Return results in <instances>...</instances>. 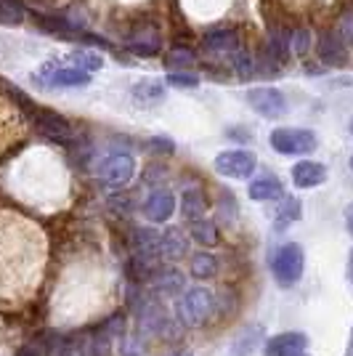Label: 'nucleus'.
Masks as SVG:
<instances>
[{"mask_svg": "<svg viewBox=\"0 0 353 356\" xmlns=\"http://www.w3.org/2000/svg\"><path fill=\"white\" fill-rule=\"evenodd\" d=\"M213 309H215V296L205 287H194L189 293H183L176 303V314L183 327H197L207 322Z\"/></svg>", "mask_w": 353, "mask_h": 356, "instance_id": "f257e3e1", "label": "nucleus"}, {"mask_svg": "<svg viewBox=\"0 0 353 356\" xmlns=\"http://www.w3.org/2000/svg\"><path fill=\"white\" fill-rule=\"evenodd\" d=\"M303 266H306V258H303L300 245H295V242H284L271 258V271L281 287H290L297 282L303 277Z\"/></svg>", "mask_w": 353, "mask_h": 356, "instance_id": "f03ea898", "label": "nucleus"}, {"mask_svg": "<svg viewBox=\"0 0 353 356\" xmlns=\"http://www.w3.org/2000/svg\"><path fill=\"white\" fill-rule=\"evenodd\" d=\"M268 144L279 154H311L316 149V134L309 128H277L268 136Z\"/></svg>", "mask_w": 353, "mask_h": 356, "instance_id": "7ed1b4c3", "label": "nucleus"}, {"mask_svg": "<svg viewBox=\"0 0 353 356\" xmlns=\"http://www.w3.org/2000/svg\"><path fill=\"white\" fill-rule=\"evenodd\" d=\"M133 176H136V160H133V154H128V152H115V154H109V157L99 165V178H101V184L112 186V189L128 186Z\"/></svg>", "mask_w": 353, "mask_h": 356, "instance_id": "20e7f679", "label": "nucleus"}, {"mask_svg": "<svg viewBox=\"0 0 353 356\" xmlns=\"http://www.w3.org/2000/svg\"><path fill=\"white\" fill-rule=\"evenodd\" d=\"M258 168V157L247 149H229L215 157V170L226 178H250Z\"/></svg>", "mask_w": 353, "mask_h": 356, "instance_id": "39448f33", "label": "nucleus"}, {"mask_svg": "<svg viewBox=\"0 0 353 356\" xmlns=\"http://www.w3.org/2000/svg\"><path fill=\"white\" fill-rule=\"evenodd\" d=\"M247 102L261 118L277 120L287 115V99L279 88H252L247 93Z\"/></svg>", "mask_w": 353, "mask_h": 356, "instance_id": "423d86ee", "label": "nucleus"}, {"mask_svg": "<svg viewBox=\"0 0 353 356\" xmlns=\"http://www.w3.org/2000/svg\"><path fill=\"white\" fill-rule=\"evenodd\" d=\"M316 54H319L322 64H327V67H343V64H348L345 40H343L340 35H335V32H322V35H319Z\"/></svg>", "mask_w": 353, "mask_h": 356, "instance_id": "0eeeda50", "label": "nucleus"}, {"mask_svg": "<svg viewBox=\"0 0 353 356\" xmlns=\"http://www.w3.org/2000/svg\"><path fill=\"white\" fill-rule=\"evenodd\" d=\"M309 348V338L303 332H281L265 341V356H300Z\"/></svg>", "mask_w": 353, "mask_h": 356, "instance_id": "6e6552de", "label": "nucleus"}, {"mask_svg": "<svg viewBox=\"0 0 353 356\" xmlns=\"http://www.w3.org/2000/svg\"><path fill=\"white\" fill-rule=\"evenodd\" d=\"M133 252H136V264L151 268L154 258L160 255V234L151 229H136L133 232Z\"/></svg>", "mask_w": 353, "mask_h": 356, "instance_id": "1a4fd4ad", "label": "nucleus"}, {"mask_svg": "<svg viewBox=\"0 0 353 356\" xmlns=\"http://www.w3.org/2000/svg\"><path fill=\"white\" fill-rule=\"evenodd\" d=\"M128 48L136 56H157L162 51V38L154 27H138L128 35Z\"/></svg>", "mask_w": 353, "mask_h": 356, "instance_id": "9d476101", "label": "nucleus"}, {"mask_svg": "<svg viewBox=\"0 0 353 356\" xmlns=\"http://www.w3.org/2000/svg\"><path fill=\"white\" fill-rule=\"evenodd\" d=\"M144 213H147L149 221H154V223L170 221V216L176 213V197H173V192H167V189L151 192L147 200V205H144Z\"/></svg>", "mask_w": 353, "mask_h": 356, "instance_id": "9b49d317", "label": "nucleus"}, {"mask_svg": "<svg viewBox=\"0 0 353 356\" xmlns=\"http://www.w3.org/2000/svg\"><path fill=\"white\" fill-rule=\"evenodd\" d=\"M35 120H38V128H40L48 138L61 141V144H69V141H72V128H69V122L61 118V115L43 109V112H38Z\"/></svg>", "mask_w": 353, "mask_h": 356, "instance_id": "f8f14e48", "label": "nucleus"}, {"mask_svg": "<svg viewBox=\"0 0 353 356\" xmlns=\"http://www.w3.org/2000/svg\"><path fill=\"white\" fill-rule=\"evenodd\" d=\"M40 83H48L51 88H80V86L90 83V72L80 70V67H56Z\"/></svg>", "mask_w": 353, "mask_h": 356, "instance_id": "ddd939ff", "label": "nucleus"}, {"mask_svg": "<svg viewBox=\"0 0 353 356\" xmlns=\"http://www.w3.org/2000/svg\"><path fill=\"white\" fill-rule=\"evenodd\" d=\"M324 181H327V168L322 163L303 160L293 168V184L297 189H313V186H322Z\"/></svg>", "mask_w": 353, "mask_h": 356, "instance_id": "4468645a", "label": "nucleus"}, {"mask_svg": "<svg viewBox=\"0 0 353 356\" xmlns=\"http://www.w3.org/2000/svg\"><path fill=\"white\" fill-rule=\"evenodd\" d=\"M202 45L210 54H234V51H239V32L229 30V27L210 30L205 35V40H202Z\"/></svg>", "mask_w": 353, "mask_h": 356, "instance_id": "2eb2a0df", "label": "nucleus"}, {"mask_svg": "<svg viewBox=\"0 0 353 356\" xmlns=\"http://www.w3.org/2000/svg\"><path fill=\"white\" fill-rule=\"evenodd\" d=\"M250 197L255 202H271V200H281L284 197V186L277 176L255 178L250 184Z\"/></svg>", "mask_w": 353, "mask_h": 356, "instance_id": "dca6fc26", "label": "nucleus"}, {"mask_svg": "<svg viewBox=\"0 0 353 356\" xmlns=\"http://www.w3.org/2000/svg\"><path fill=\"white\" fill-rule=\"evenodd\" d=\"M293 54V45H290V35L281 30H274L265 40V59H271L274 64H284Z\"/></svg>", "mask_w": 353, "mask_h": 356, "instance_id": "f3484780", "label": "nucleus"}, {"mask_svg": "<svg viewBox=\"0 0 353 356\" xmlns=\"http://www.w3.org/2000/svg\"><path fill=\"white\" fill-rule=\"evenodd\" d=\"M183 252H186V237H183V232L178 226H167V232L160 237V255L176 261Z\"/></svg>", "mask_w": 353, "mask_h": 356, "instance_id": "a211bd4d", "label": "nucleus"}, {"mask_svg": "<svg viewBox=\"0 0 353 356\" xmlns=\"http://www.w3.org/2000/svg\"><path fill=\"white\" fill-rule=\"evenodd\" d=\"M133 99L138 102V104H160L162 99H165V86H162L160 80H144V83H138L136 88H133Z\"/></svg>", "mask_w": 353, "mask_h": 356, "instance_id": "6ab92c4d", "label": "nucleus"}, {"mask_svg": "<svg viewBox=\"0 0 353 356\" xmlns=\"http://www.w3.org/2000/svg\"><path fill=\"white\" fill-rule=\"evenodd\" d=\"M297 218H300V200H295V197H284L279 210H277L274 229H277V232H284V229H290Z\"/></svg>", "mask_w": 353, "mask_h": 356, "instance_id": "aec40b11", "label": "nucleus"}, {"mask_svg": "<svg viewBox=\"0 0 353 356\" xmlns=\"http://www.w3.org/2000/svg\"><path fill=\"white\" fill-rule=\"evenodd\" d=\"M151 284L160 290L162 296H176V293H181V290H183V274H181V271H176V268H167V271L157 274Z\"/></svg>", "mask_w": 353, "mask_h": 356, "instance_id": "412c9836", "label": "nucleus"}, {"mask_svg": "<svg viewBox=\"0 0 353 356\" xmlns=\"http://www.w3.org/2000/svg\"><path fill=\"white\" fill-rule=\"evenodd\" d=\"M189 232H192L194 242H199V245H215L218 242V229H215V223L210 221V218H194L192 226H189Z\"/></svg>", "mask_w": 353, "mask_h": 356, "instance_id": "4be33fe9", "label": "nucleus"}, {"mask_svg": "<svg viewBox=\"0 0 353 356\" xmlns=\"http://www.w3.org/2000/svg\"><path fill=\"white\" fill-rule=\"evenodd\" d=\"M192 274L197 280H210L218 274V258L213 252H197L192 258Z\"/></svg>", "mask_w": 353, "mask_h": 356, "instance_id": "5701e85b", "label": "nucleus"}, {"mask_svg": "<svg viewBox=\"0 0 353 356\" xmlns=\"http://www.w3.org/2000/svg\"><path fill=\"white\" fill-rule=\"evenodd\" d=\"M207 210V202L199 189H186L183 192V216L194 221V218H202Z\"/></svg>", "mask_w": 353, "mask_h": 356, "instance_id": "b1692460", "label": "nucleus"}, {"mask_svg": "<svg viewBox=\"0 0 353 356\" xmlns=\"http://www.w3.org/2000/svg\"><path fill=\"white\" fill-rule=\"evenodd\" d=\"M69 61H72V67H80L85 72H96L104 67V59L93 51H74V54H69Z\"/></svg>", "mask_w": 353, "mask_h": 356, "instance_id": "393cba45", "label": "nucleus"}, {"mask_svg": "<svg viewBox=\"0 0 353 356\" xmlns=\"http://www.w3.org/2000/svg\"><path fill=\"white\" fill-rule=\"evenodd\" d=\"M231 67H234V72L239 74L242 80H250L252 74H258V64H255L250 54H245V51H234Z\"/></svg>", "mask_w": 353, "mask_h": 356, "instance_id": "a878e982", "label": "nucleus"}, {"mask_svg": "<svg viewBox=\"0 0 353 356\" xmlns=\"http://www.w3.org/2000/svg\"><path fill=\"white\" fill-rule=\"evenodd\" d=\"M24 6L19 0H0V22L3 24H22Z\"/></svg>", "mask_w": 353, "mask_h": 356, "instance_id": "bb28decb", "label": "nucleus"}, {"mask_svg": "<svg viewBox=\"0 0 353 356\" xmlns=\"http://www.w3.org/2000/svg\"><path fill=\"white\" fill-rule=\"evenodd\" d=\"M56 356H88V348H85V341L77 338V335H69L59 343L56 348Z\"/></svg>", "mask_w": 353, "mask_h": 356, "instance_id": "cd10ccee", "label": "nucleus"}, {"mask_svg": "<svg viewBox=\"0 0 353 356\" xmlns=\"http://www.w3.org/2000/svg\"><path fill=\"white\" fill-rule=\"evenodd\" d=\"M165 83L173 86V88H197L199 86V77L189 72H170L165 77Z\"/></svg>", "mask_w": 353, "mask_h": 356, "instance_id": "c85d7f7f", "label": "nucleus"}, {"mask_svg": "<svg viewBox=\"0 0 353 356\" xmlns=\"http://www.w3.org/2000/svg\"><path fill=\"white\" fill-rule=\"evenodd\" d=\"M165 61H167V67H186V64H194L197 56H194V51H189V48H173Z\"/></svg>", "mask_w": 353, "mask_h": 356, "instance_id": "c756f323", "label": "nucleus"}, {"mask_svg": "<svg viewBox=\"0 0 353 356\" xmlns=\"http://www.w3.org/2000/svg\"><path fill=\"white\" fill-rule=\"evenodd\" d=\"M290 45H293V51L297 56H306L311 48V32L309 30H295L290 35Z\"/></svg>", "mask_w": 353, "mask_h": 356, "instance_id": "7c9ffc66", "label": "nucleus"}, {"mask_svg": "<svg viewBox=\"0 0 353 356\" xmlns=\"http://www.w3.org/2000/svg\"><path fill=\"white\" fill-rule=\"evenodd\" d=\"M340 38L348 45H353V14H345L340 22Z\"/></svg>", "mask_w": 353, "mask_h": 356, "instance_id": "2f4dec72", "label": "nucleus"}, {"mask_svg": "<svg viewBox=\"0 0 353 356\" xmlns=\"http://www.w3.org/2000/svg\"><path fill=\"white\" fill-rule=\"evenodd\" d=\"M19 356H38V348L27 346V348H22V351H19Z\"/></svg>", "mask_w": 353, "mask_h": 356, "instance_id": "473e14b6", "label": "nucleus"}, {"mask_svg": "<svg viewBox=\"0 0 353 356\" xmlns=\"http://www.w3.org/2000/svg\"><path fill=\"white\" fill-rule=\"evenodd\" d=\"M167 356H192V351H178V354H167Z\"/></svg>", "mask_w": 353, "mask_h": 356, "instance_id": "72a5a7b5", "label": "nucleus"}, {"mask_svg": "<svg viewBox=\"0 0 353 356\" xmlns=\"http://www.w3.org/2000/svg\"><path fill=\"white\" fill-rule=\"evenodd\" d=\"M351 280H353V250H351Z\"/></svg>", "mask_w": 353, "mask_h": 356, "instance_id": "f704fd0d", "label": "nucleus"}, {"mask_svg": "<svg viewBox=\"0 0 353 356\" xmlns=\"http://www.w3.org/2000/svg\"><path fill=\"white\" fill-rule=\"evenodd\" d=\"M351 134H353V120H351Z\"/></svg>", "mask_w": 353, "mask_h": 356, "instance_id": "c9c22d12", "label": "nucleus"}, {"mask_svg": "<svg viewBox=\"0 0 353 356\" xmlns=\"http://www.w3.org/2000/svg\"><path fill=\"white\" fill-rule=\"evenodd\" d=\"M351 351H353V338H351Z\"/></svg>", "mask_w": 353, "mask_h": 356, "instance_id": "e433bc0d", "label": "nucleus"}, {"mask_svg": "<svg viewBox=\"0 0 353 356\" xmlns=\"http://www.w3.org/2000/svg\"><path fill=\"white\" fill-rule=\"evenodd\" d=\"M351 170H353V157H351Z\"/></svg>", "mask_w": 353, "mask_h": 356, "instance_id": "4c0bfd02", "label": "nucleus"}, {"mask_svg": "<svg viewBox=\"0 0 353 356\" xmlns=\"http://www.w3.org/2000/svg\"><path fill=\"white\" fill-rule=\"evenodd\" d=\"M300 356H306V354H300Z\"/></svg>", "mask_w": 353, "mask_h": 356, "instance_id": "58836bf2", "label": "nucleus"}]
</instances>
